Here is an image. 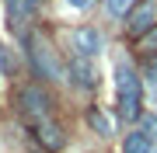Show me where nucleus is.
<instances>
[{
    "label": "nucleus",
    "mask_w": 157,
    "mask_h": 153,
    "mask_svg": "<svg viewBox=\"0 0 157 153\" xmlns=\"http://www.w3.org/2000/svg\"><path fill=\"white\" fill-rule=\"evenodd\" d=\"M115 94H119V115H122V122L143 118V108H140L143 84H140V77H136L133 63H126V59L115 63Z\"/></svg>",
    "instance_id": "obj_1"
},
{
    "label": "nucleus",
    "mask_w": 157,
    "mask_h": 153,
    "mask_svg": "<svg viewBox=\"0 0 157 153\" xmlns=\"http://www.w3.org/2000/svg\"><path fill=\"white\" fill-rule=\"evenodd\" d=\"M28 56H32L35 73H42L45 80H63V66H59V59L52 56V49L45 46L42 38H32V42H28Z\"/></svg>",
    "instance_id": "obj_2"
},
{
    "label": "nucleus",
    "mask_w": 157,
    "mask_h": 153,
    "mask_svg": "<svg viewBox=\"0 0 157 153\" xmlns=\"http://www.w3.org/2000/svg\"><path fill=\"white\" fill-rule=\"evenodd\" d=\"M70 42H73V49H77V56H84V59H98V56H101V49H105V38H101V31H98V28H91V24H80V28H73V31H70Z\"/></svg>",
    "instance_id": "obj_3"
},
{
    "label": "nucleus",
    "mask_w": 157,
    "mask_h": 153,
    "mask_svg": "<svg viewBox=\"0 0 157 153\" xmlns=\"http://www.w3.org/2000/svg\"><path fill=\"white\" fill-rule=\"evenodd\" d=\"M70 80L80 87V91H94L98 87V66H94V59L73 56L70 59Z\"/></svg>",
    "instance_id": "obj_4"
},
{
    "label": "nucleus",
    "mask_w": 157,
    "mask_h": 153,
    "mask_svg": "<svg viewBox=\"0 0 157 153\" xmlns=\"http://www.w3.org/2000/svg\"><path fill=\"white\" fill-rule=\"evenodd\" d=\"M21 108H25L28 118L45 122V115H49V97H45L39 87H25V91H21Z\"/></svg>",
    "instance_id": "obj_5"
},
{
    "label": "nucleus",
    "mask_w": 157,
    "mask_h": 153,
    "mask_svg": "<svg viewBox=\"0 0 157 153\" xmlns=\"http://www.w3.org/2000/svg\"><path fill=\"white\" fill-rule=\"evenodd\" d=\"M154 14H157V0H140L136 11L129 14V31H133V35H143L154 24Z\"/></svg>",
    "instance_id": "obj_6"
},
{
    "label": "nucleus",
    "mask_w": 157,
    "mask_h": 153,
    "mask_svg": "<svg viewBox=\"0 0 157 153\" xmlns=\"http://www.w3.org/2000/svg\"><path fill=\"white\" fill-rule=\"evenodd\" d=\"M35 11H39V0H7V21H11V28L32 21Z\"/></svg>",
    "instance_id": "obj_7"
},
{
    "label": "nucleus",
    "mask_w": 157,
    "mask_h": 153,
    "mask_svg": "<svg viewBox=\"0 0 157 153\" xmlns=\"http://www.w3.org/2000/svg\"><path fill=\"white\" fill-rule=\"evenodd\" d=\"M39 139H42L49 150H63V143H67V139H63V129H59L56 122H49V118L39 122Z\"/></svg>",
    "instance_id": "obj_8"
},
{
    "label": "nucleus",
    "mask_w": 157,
    "mask_h": 153,
    "mask_svg": "<svg viewBox=\"0 0 157 153\" xmlns=\"http://www.w3.org/2000/svg\"><path fill=\"white\" fill-rule=\"evenodd\" d=\"M122 153H154L150 136H147V132H129L126 143H122Z\"/></svg>",
    "instance_id": "obj_9"
},
{
    "label": "nucleus",
    "mask_w": 157,
    "mask_h": 153,
    "mask_svg": "<svg viewBox=\"0 0 157 153\" xmlns=\"http://www.w3.org/2000/svg\"><path fill=\"white\" fill-rule=\"evenodd\" d=\"M87 125L98 132V136H112V118H108L101 108H91L87 111Z\"/></svg>",
    "instance_id": "obj_10"
},
{
    "label": "nucleus",
    "mask_w": 157,
    "mask_h": 153,
    "mask_svg": "<svg viewBox=\"0 0 157 153\" xmlns=\"http://www.w3.org/2000/svg\"><path fill=\"white\" fill-rule=\"evenodd\" d=\"M136 11V0H108V14L112 17H129Z\"/></svg>",
    "instance_id": "obj_11"
},
{
    "label": "nucleus",
    "mask_w": 157,
    "mask_h": 153,
    "mask_svg": "<svg viewBox=\"0 0 157 153\" xmlns=\"http://www.w3.org/2000/svg\"><path fill=\"white\" fill-rule=\"evenodd\" d=\"M143 84H147V91H150L154 101H157V59L147 63V70H143Z\"/></svg>",
    "instance_id": "obj_12"
},
{
    "label": "nucleus",
    "mask_w": 157,
    "mask_h": 153,
    "mask_svg": "<svg viewBox=\"0 0 157 153\" xmlns=\"http://www.w3.org/2000/svg\"><path fill=\"white\" fill-rule=\"evenodd\" d=\"M140 125H143V132H147L150 139H157V115H154V111H143Z\"/></svg>",
    "instance_id": "obj_13"
},
{
    "label": "nucleus",
    "mask_w": 157,
    "mask_h": 153,
    "mask_svg": "<svg viewBox=\"0 0 157 153\" xmlns=\"http://www.w3.org/2000/svg\"><path fill=\"white\" fill-rule=\"evenodd\" d=\"M0 73L4 77L14 73V59H11V52H7V46H0Z\"/></svg>",
    "instance_id": "obj_14"
},
{
    "label": "nucleus",
    "mask_w": 157,
    "mask_h": 153,
    "mask_svg": "<svg viewBox=\"0 0 157 153\" xmlns=\"http://www.w3.org/2000/svg\"><path fill=\"white\" fill-rule=\"evenodd\" d=\"M91 4H94V0H67V7H73V11H87Z\"/></svg>",
    "instance_id": "obj_15"
},
{
    "label": "nucleus",
    "mask_w": 157,
    "mask_h": 153,
    "mask_svg": "<svg viewBox=\"0 0 157 153\" xmlns=\"http://www.w3.org/2000/svg\"><path fill=\"white\" fill-rule=\"evenodd\" d=\"M143 46H147V49H150V52L157 49V31H150V35H147V42H143Z\"/></svg>",
    "instance_id": "obj_16"
}]
</instances>
